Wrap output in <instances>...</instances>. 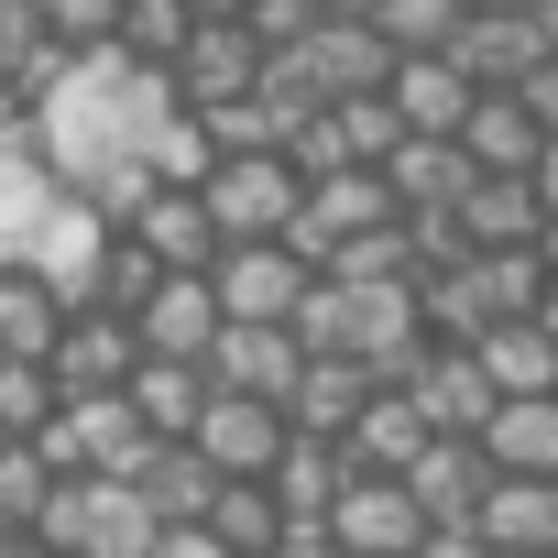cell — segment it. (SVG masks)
<instances>
[{"label": "cell", "mask_w": 558, "mask_h": 558, "mask_svg": "<svg viewBox=\"0 0 558 558\" xmlns=\"http://www.w3.org/2000/svg\"><path fill=\"white\" fill-rule=\"evenodd\" d=\"M34 547H66V558H165V514L132 471H66Z\"/></svg>", "instance_id": "obj_1"}, {"label": "cell", "mask_w": 558, "mask_h": 558, "mask_svg": "<svg viewBox=\"0 0 558 558\" xmlns=\"http://www.w3.org/2000/svg\"><path fill=\"white\" fill-rule=\"evenodd\" d=\"M340 547L351 558H438V514L405 471H362L340 493Z\"/></svg>", "instance_id": "obj_2"}, {"label": "cell", "mask_w": 558, "mask_h": 558, "mask_svg": "<svg viewBox=\"0 0 558 558\" xmlns=\"http://www.w3.org/2000/svg\"><path fill=\"white\" fill-rule=\"evenodd\" d=\"M208 274H219V307L230 318H296L307 286H318V252L296 230H274V241H230Z\"/></svg>", "instance_id": "obj_3"}, {"label": "cell", "mask_w": 558, "mask_h": 558, "mask_svg": "<svg viewBox=\"0 0 558 558\" xmlns=\"http://www.w3.org/2000/svg\"><path fill=\"white\" fill-rule=\"evenodd\" d=\"M208 197H219V230L230 241H274V230L307 219V165L296 154H219Z\"/></svg>", "instance_id": "obj_4"}, {"label": "cell", "mask_w": 558, "mask_h": 558, "mask_svg": "<svg viewBox=\"0 0 558 558\" xmlns=\"http://www.w3.org/2000/svg\"><path fill=\"white\" fill-rule=\"evenodd\" d=\"M77 318V274L56 252H0V351H56Z\"/></svg>", "instance_id": "obj_5"}, {"label": "cell", "mask_w": 558, "mask_h": 558, "mask_svg": "<svg viewBox=\"0 0 558 558\" xmlns=\"http://www.w3.org/2000/svg\"><path fill=\"white\" fill-rule=\"evenodd\" d=\"M45 362L66 373V395H121V384L143 373V318H132V307L77 296V318H66V340H56Z\"/></svg>", "instance_id": "obj_6"}, {"label": "cell", "mask_w": 558, "mask_h": 558, "mask_svg": "<svg viewBox=\"0 0 558 558\" xmlns=\"http://www.w3.org/2000/svg\"><path fill=\"white\" fill-rule=\"evenodd\" d=\"M286 438H296V405H286V395H241V384H219L208 416H197V449H208L219 471H263V482H274V460H286Z\"/></svg>", "instance_id": "obj_7"}, {"label": "cell", "mask_w": 558, "mask_h": 558, "mask_svg": "<svg viewBox=\"0 0 558 558\" xmlns=\"http://www.w3.org/2000/svg\"><path fill=\"white\" fill-rule=\"evenodd\" d=\"M373 219H405V197H395V175L384 165H318L307 175V219H296V241L329 263L351 230H373Z\"/></svg>", "instance_id": "obj_8"}, {"label": "cell", "mask_w": 558, "mask_h": 558, "mask_svg": "<svg viewBox=\"0 0 558 558\" xmlns=\"http://www.w3.org/2000/svg\"><path fill=\"white\" fill-rule=\"evenodd\" d=\"M45 449H56L66 471H132V460L154 449V427H143V405H132V384H121V395H66V416L45 427Z\"/></svg>", "instance_id": "obj_9"}, {"label": "cell", "mask_w": 558, "mask_h": 558, "mask_svg": "<svg viewBox=\"0 0 558 558\" xmlns=\"http://www.w3.org/2000/svg\"><path fill=\"white\" fill-rule=\"evenodd\" d=\"M132 318H143V351H186V362H208V351H219V329H230L219 274H208V263H165V286H154Z\"/></svg>", "instance_id": "obj_10"}, {"label": "cell", "mask_w": 558, "mask_h": 558, "mask_svg": "<svg viewBox=\"0 0 558 558\" xmlns=\"http://www.w3.org/2000/svg\"><path fill=\"white\" fill-rule=\"evenodd\" d=\"M263 66H274V45L230 12V23H197L186 34V56H175V88L197 99V110H230V99H252L263 88Z\"/></svg>", "instance_id": "obj_11"}, {"label": "cell", "mask_w": 558, "mask_h": 558, "mask_svg": "<svg viewBox=\"0 0 558 558\" xmlns=\"http://www.w3.org/2000/svg\"><path fill=\"white\" fill-rule=\"evenodd\" d=\"M482 558H558V471H504L482 493Z\"/></svg>", "instance_id": "obj_12"}, {"label": "cell", "mask_w": 558, "mask_h": 558, "mask_svg": "<svg viewBox=\"0 0 558 558\" xmlns=\"http://www.w3.org/2000/svg\"><path fill=\"white\" fill-rule=\"evenodd\" d=\"M208 362H219V384H241V395H286V405H296V373H307V329H296V318H230Z\"/></svg>", "instance_id": "obj_13"}, {"label": "cell", "mask_w": 558, "mask_h": 558, "mask_svg": "<svg viewBox=\"0 0 558 558\" xmlns=\"http://www.w3.org/2000/svg\"><path fill=\"white\" fill-rule=\"evenodd\" d=\"M373 395H384V362H373V351H307V373H296V427L351 438V427L373 416Z\"/></svg>", "instance_id": "obj_14"}, {"label": "cell", "mask_w": 558, "mask_h": 558, "mask_svg": "<svg viewBox=\"0 0 558 558\" xmlns=\"http://www.w3.org/2000/svg\"><path fill=\"white\" fill-rule=\"evenodd\" d=\"M460 143H471L482 175H536V154H547V110H536L525 88H482L471 121H460Z\"/></svg>", "instance_id": "obj_15"}, {"label": "cell", "mask_w": 558, "mask_h": 558, "mask_svg": "<svg viewBox=\"0 0 558 558\" xmlns=\"http://www.w3.org/2000/svg\"><path fill=\"white\" fill-rule=\"evenodd\" d=\"M449 56H460V66H471L482 88H525V77H536V66L558 56V45H547V23H536V12H471Z\"/></svg>", "instance_id": "obj_16"}, {"label": "cell", "mask_w": 558, "mask_h": 558, "mask_svg": "<svg viewBox=\"0 0 558 558\" xmlns=\"http://www.w3.org/2000/svg\"><path fill=\"white\" fill-rule=\"evenodd\" d=\"M132 230H143L165 263H219V252H230V230H219V197H208V186H165V175H154V197L132 208Z\"/></svg>", "instance_id": "obj_17"}, {"label": "cell", "mask_w": 558, "mask_h": 558, "mask_svg": "<svg viewBox=\"0 0 558 558\" xmlns=\"http://www.w3.org/2000/svg\"><path fill=\"white\" fill-rule=\"evenodd\" d=\"M208 395H219V362H186V351H143V373H132V405L154 438H197Z\"/></svg>", "instance_id": "obj_18"}, {"label": "cell", "mask_w": 558, "mask_h": 558, "mask_svg": "<svg viewBox=\"0 0 558 558\" xmlns=\"http://www.w3.org/2000/svg\"><path fill=\"white\" fill-rule=\"evenodd\" d=\"M208 536H219V558H286V493L263 471H230L208 493Z\"/></svg>", "instance_id": "obj_19"}, {"label": "cell", "mask_w": 558, "mask_h": 558, "mask_svg": "<svg viewBox=\"0 0 558 558\" xmlns=\"http://www.w3.org/2000/svg\"><path fill=\"white\" fill-rule=\"evenodd\" d=\"M384 175H395V197H405V208H460L482 165H471V143H460V132H405V143L384 154Z\"/></svg>", "instance_id": "obj_20"}, {"label": "cell", "mask_w": 558, "mask_h": 558, "mask_svg": "<svg viewBox=\"0 0 558 558\" xmlns=\"http://www.w3.org/2000/svg\"><path fill=\"white\" fill-rule=\"evenodd\" d=\"M416 395H427V416H438V427H493V405H504V384H493L482 340H438V351H427V373H416Z\"/></svg>", "instance_id": "obj_21"}, {"label": "cell", "mask_w": 558, "mask_h": 558, "mask_svg": "<svg viewBox=\"0 0 558 558\" xmlns=\"http://www.w3.org/2000/svg\"><path fill=\"white\" fill-rule=\"evenodd\" d=\"M471 99H482V77H471L449 45H427V56H405V66H395V110H405L416 132H460V121H471Z\"/></svg>", "instance_id": "obj_22"}, {"label": "cell", "mask_w": 558, "mask_h": 558, "mask_svg": "<svg viewBox=\"0 0 558 558\" xmlns=\"http://www.w3.org/2000/svg\"><path fill=\"white\" fill-rule=\"evenodd\" d=\"M219 154H230V143H219V121H208L197 99H175V110H154V121H143V165H154L165 186H208V175H219Z\"/></svg>", "instance_id": "obj_23"}, {"label": "cell", "mask_w": 558, "mask_h": 558, "mask_svg": "<svg viewBox=\"0 0 558 558\" xmlns=\"http://www.w3.org/2000/svg\"><path fill=\"white\" fill-rule=\"evenodd\" d=\"M460 219H471V241L482 252H504V241H547V186L536 175H471V197H460Z\"/></svg>", "instance_id": "obj_24"}, {"label": "cell", "mask_w": 558, "mask_h": 558, "mask_svg": "<svg viewBox=\"0 0 558 558\" xmlns=\"http://www.w3.org/2000/svg\"><path fill=\"white\" fill-rule=\"evenodd\" d=\"M438 438V416H427V395L416 384H384L373 395V416L351 427V449H362V471H416V449Z\"/></svg>", "instance_id": "obj_25"}, {"label": "cell", "mask_w": 558, "mask_h": 558, "mask_svg": "<svg viewBox=\"0 0 558 558\" xmlns=\"http://www.w3.org/2000/svg\"><path fill=\"white\" fill-rule=\"evenodd\" d=\"M66 416V373L45 351H0V438H45Z\"/></svg>", "instance_id": "obj_26"}, {"label": "cell", "mask_w": 558, "mask_h": 558, "mask_svg": "<svg viewBox=\"0 0 558 558\" xmlns=\"http://www.w3.org/2000/svg\"><path fill=\"white\" fill-rule=\"evenodd\" d=\"M482 362H493L504 395H547V384H558V318H504V329H482Z\"/></svg>", "instance_id": "obj_27"}, {"label": "cell", "mask_w": 558, "mask_h": 558, "mask_svg": "<svg viewBox=\"0 0 558 558\" xmlns=\"http://www.w3.org/2000/svg\"><path fill=\"white\" fill-rule=\"evenodd\" d=\"M482 438H493L504 471H558V384H547V395H504Z\"/></svg>", "instance_id": "obj_28"}, {"label": "cell", "mask_w": 558, "mask_h": 558, "mask_svg": "<svg viewBox=\"0 0 558 558\" xmlns=\"http://www.w3.org/2000/svg\"><path fill=\"white\" fill-rule=\"evenodd\" d=\"M197 23H208V12H197V0H132V12H121V34H110V45H121L132 66H175Z\"/></svg>", "instance_id": "obj_29"}, {"label": "cell", "mask_w": 558, "mask_h": 558, "mask_svg": "<svg viewBox=\"0 0 558 558\" xmlns=\"http://www.w3.org/2000/svg\"><path fill=\"white\" fill-rule=\"evenodd\" d=\"M373 23L405 45V56H427V45H460V23H471V0H373Z\"/></svg>", "instance_id": "obj_30"}, {"label": "cell", "mask_w": 558, "mask_h": 558, "mask_svg": "<svg viewBox=\"0 0 558 558\" xmlns=\"http://www.w3.org/2000/svg\"><path fill=\"white\" fill-rule=\"evenodd\" d=\"M329 274H427V263H416V230L405 219H373V230H351L329 252Z\"/></svg>", "instance_id": "obj_31"}, {"label": "cell", "mask_w": 558, "mask_h": 558, "mask_svg": "<svg viewBox=\"0 0 558 558\" xmlns=\"http://www.w3.org/2000/svg\"><path fill=\"white\" fill-rule=\"evenodd\" d=\"M121 12H132V0H45V23H56V45H66V56H110Z\"/></svg>", "instance_id": "obj_32"}, {"label": "cell", "mask_w": 558, "mask_h": 558, "mask_svg": "<svg viewBox=\"0 0 558 558\" xmlns=\"http://www.w3.org/2000/svg\"><path fill=\"white\" fill-rule=\"evenodd\" d=\"M241 23H252V34L274 45V56H296V45H307V34L329 23V0H252V12H241Z\"/></svg>", "instance_id": "obj_33"}, {"label": "cell", "mask_w": 558, "mask_h": 558, "mask_svg": "<svg viewBox=\"0 0 558 558\" xmlns=\"http://www.w3.org/2000/svg\"><path fill=\"white\" fill-rule=\"evenodd\" d=\"M525 99H536V110H547V132H558V56H547V66L525 77Z\"/></svg>", "instance_id": "obj_34"}, {"label": "cell", "mask_w": 558, "mask_h": 558, "mask_svg": "<svg viewBox=\"0 0 558 558\" xmlns=\"http://www.w3.org/2000/svg\"><path fill=\"white\" fill-rule=\"evenodd\" d=\"M536 186H547V208H558V132H547V154H536Z\"/></svg>", "instance_id": "obj_35"}, {"label": "cell", "mask_w": 558, "mask_h": 558, "mask_svg": "<svg viewBox=\"0 0 558 558\" xmlns=\"http://www.w3.org/2000/svg\"><path fill=\"white\" fill-rule=\"evenodd\" d=\"M0 547H34V525H23V514H12V504H0Z\"/></svg>", "instance_id": "obj_36"}, {"label": "cell", "mask_w": 558, "mask_h": 558, "mask_svg": "<svg viewBox=\"0 0 558 558\" xmlns=\"http://www.w3.org/2000/svg\"><path fill=\"white\" fill-rule=\"evenodd\" d=\"M197 12H208V23H230V12H252V0H197Z\"/></svg>", "instance_id": "obj_37"}, {"label": "cell", "mask_w": 558, "mask_h": 558, "mask_svg": "<svg viewBox=\"0 0 558 558\" xmlns=\"http://www.w3.org/2000/svg\"><path fill=\"white\" fill-rule=\"evenodd\" d=\"M471 12H536V0H471Z\"/></svg>", "instance_id": "obj_38"}, {"label": "cell", "mask_w": 558, "mask_h": 558, "mask_svg": "<svg viewBox=\"0 0 558 558\" xmlns=\"http://www.w3.org/2000/svg\"><path fill=\"white\" fill-rule=\"evenodd\" d=\"M536 23H547V45H558V0H536Z\"/></svg>", "instance_id": "obj_39"}, {"label": "cell", "mask_w": 558, "mask_h": 558, "mask_svg": "<svg viewBox=\"0 0 558 558\" xmlns=\"http://www.w3.org/2000/svg\"><path fill=\"white\" fill-rule=\"evenodd\" d=\"M329 12H373V0H329Z\"/></svg>", "instance_id": "obj_40"}]
</instances>
